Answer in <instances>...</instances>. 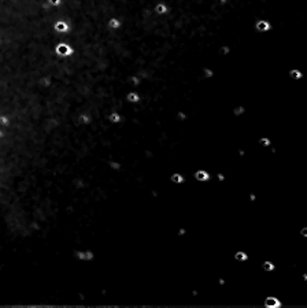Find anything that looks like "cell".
<instances>
[{
    "instance_id": "obj_1",
    "label": "cell",
    "mask_w": 307,
    "mask_h": 308,
    "mask_svg": "<svg viewBox=\"0 0 307 308\" xmlns=\"http://www.w3.org/2000/svg\"><path fill=\"white\" fill-rule=\"evenodd\" d=\"M265 305L267 308H278L280 307V301L276 297H267L265 300Z\"/></svg>"
},
{
    "instance_id": "obj_2",
    "label": "cell",
    "mask_w": 307,
    "mask_h": 308,
    "mask_svg": "<svg viewBox=\"0 0 307 308\" xmlns=\"http://www.w3.org/2000/svg\"><path fill=\"white\" fill-rule=\"evenodd\" d=\"M263 268H265L266 271H272V270H274V266H273L272 263L266 262V263H263Z\"/></svg>"
},
{
    "instance_id": "obj_3",
    "label": "cell",
    "mask_w": 307,
    "mask_h": 308,
    "mask_svg": "<svg viewBox=\"0 0 307 308\" xmlns=\"http://www.w3.org/2000/svg\"><path fill=\"white\" fill-rule=\"evenodd\" d=\"M236 259H237V260H245V259H247V255H245V253H243V252H239L237 255H236Z\"/></svg>"
},
{
    "instance_id": "obj_4",
    "label": "cell",
    "mask_w": 307,
    "mask_h": 308,
    "mask_svg": "<svg viewBox=\"0 0 307 308\" xmlns=\"http://www.w3.org/2000/svg\"><path fill=\"white\" fill-rule=\"evenodd\" d=\"M196 177H197L199 179H207V178H208V175L206 174V172L202 171V172H199V174H196Z\"/></svg>"
},
{
    "instance_id": "obj_5",
    "label": "cell",
    "mask_w": 307,
    "mask_h": 308,
    "mask_svg": "<svg viewBox=\"0 0 307 308\" xmlns=\"http://www.w3.org/2000/svg\"><path fill=\"white\" fill-rule=\"evenodd\" d=\"M302 236L307 237V229H302Z\"/></svg>"
},
{
    "instance_id": "obj_6",
    "label": "cell",
    "mask_w": 307,
    "mask_h": 308,
    "mask_svg": "<svg viewBox=\"0 0 307 308\" xmlns=\"http://www.w3.org/2000/svg\"><path fill=\"white\" fill-rule=\"evenodd\" d=\"M173 179H174V181H181V178H180V177H174Z\"/></svg>"
}]
</instances>
